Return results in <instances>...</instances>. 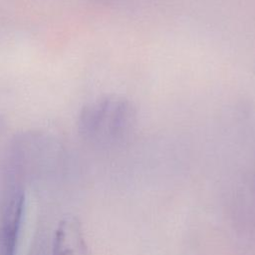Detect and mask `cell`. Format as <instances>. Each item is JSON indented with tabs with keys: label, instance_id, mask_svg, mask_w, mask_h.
Here are the masks:
<instances>
[{
	"label": "cell",
	"instance_id": "1",
	"mask_svg": "<svg viewBox=\"0 0 255 255\" xmlns=\"http://www.w3.org/2000/svg\"><path fill=\"white\" fill-rule=\"evenodd\" d=\"M136 124V109L128 99L109 95L85 105L78 118L81 136L96 146H111L126 139Z\"/></svg>",
	"mask_w": 255,
	"mask_h": 255
},
{
	"label": "cell",
	"instance_id": "2",
	"mask_svg": "<svg viewBox=\"0 0 255 255\" xmlns=\"http://www.w3.org/2000/svg\"><path fill=\"white\" fill-rule=\"evenodd\" d=\"M24 211V191L13 184L6 190L0 208V255H16Z\"/></svg>",
	"mask_w": 255,
	"mask_h": 255
},
{
	"label": "cell",
	"instance_id": "3",
	"mask_svg": "<svg viewBox=\"0 0 255 255\" xmlns=\"http://www.w3.org/2000/svg\"><path fill=\"white\" fill-rule=\"evenodd\" d=\"M51 255H90L82 222L74 215L63 217L55 227Z\"/></svg>",
	"mask_w": 255,
	"mask_h": 255
},
{
	"label": "cell",
	"instance_id": "4",
	"mask_svg": "<svg viewBox=\"0 0 255 255\" xmlns=\"http://www.w3.org/2000/svg\"><path fill=\"white\" fill-rule=\"evenodd\" d=\"M4 128H5V121H4V119L0 116V133H1V131L3 130Z\"/></svg>",
	"mask_w": 255,
	"mask_h": 255
}]
</instances>
